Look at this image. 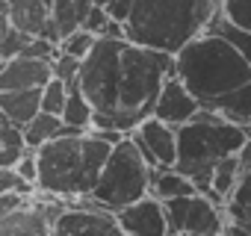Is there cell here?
<instances>
[{
	"instance_id": "1",
	"label": "cell",
	"mask_w": 251,
	"mask_h": 236,
	"mask_svg": "<svg viewBox=\"0 0 251 236\" xmlns=\"http://www.w3.org/2000/svg\"><path fill=\"white\" fill-rule=\"evenodd\" d=\"M112 142L100 139L95 130L68 133L36 148L39 157V189L50 198L74 201L92 195L98 177L112 154Z\"/></svg>"
},
{
	"instance_id": "2",
	"label": "cell",
	"mask_w": 251,
	"mask_h": 236,
	"mask_svg": "<svg viewBox=\"0 0 251 236\" xmlns=\"http://www.w3.org/2000/svg\"><path fill=\"white\" fill-rule=\"evenodd\" d=\"M172 74H177L175 53L124 39L121 59H118V80H115V106H112L115 127L124 133H133L148 115H154L163 83Z\"/></svg>"
},
{
	"instance_id": "3",
	"label": "cell",
	"mask_w": 251,
	"mask_h": 236,
	"mask_svg": "<svg viewBox=\"0 0 251 236\" xmlns=\"http://www.w3.org/2000/svg\"><path fill=\"white\" fill-rule=\"evenodd\" d=\"M175 62L177 77L192 89V94L201 97V103H210L213 97L227 94L251 80V62L227 36L216 30H204L201 36L186 42L175 53Z\"/></svg>"
},
{
	"instance_id": "4",
	"label": "cell",
	"mask_w": 251,
	"mask_h": 236,
	"mask_svg": "<svg viewBox=\"0 0 251 236\" xmlns=\"http://www.w3.org/2000/svg\"><path fill=\"white\" fill-rule=\"evenodd\" d=\"M219 9L222 0H136L127 18V39L177 53L210 27Z\"/></svg>"
},
{
	"instance_id": "5",
	"label": "cell",
	"mask_w": 251,
	"mask_h": 236,
	"mask_svg": "<svg viewBox=\"0 0 251 236\" xmlns=\"http://www.w3.org/2000/svg\"><path fill=\"white\" fill-rule=\"evenodd\" d=\"M248 142V130L210 106H201V112L192 121L177 127V165L183 174H189L198 183V192L210 189L213 168L222 157L239 154Z\"/></svg>"
},
{
	"instance_id": "6",
	"label": "cell",
	"mask_w": 251,
	"mask_h": 236,
	"mask_svg": "<svg viewBox=\"0 0 251 236\" xmlns=\"http://www.w3.org/2000/svg\"><path fill=\"white\" fill-rule=\"evenodd\" d=\"M151 183H154V165L145 163L133 136H127L112 148V154L98 177V186L92 189L89 198L98 207L118 212L121 207L151 195Z\"/></svg>"
},
{
	"instance_id": "7",
	"label": "cell",
	"mask_w": 251,
	"mask_h": 236,
	"mask_svg": "<svg viewBox=\"0 0 251 236\" xmlns=\"http://www.w3.org/2000/svg\"><path fill=\"white\" fill-rule=\"evenodd\" d=\"M169 233H189V236H213L227 227V212L204 192L183 195L166 201Z\"/></svg>"
},
{
	"instance_id": "8",
	"label": "cell",
	"mask_w": 251,
	"mask_h": 236,
	"mask_svg": "<svg viewBox=\"0 0 251 236\" xmlns=\"http://www.w3.org/2000/svg\"><path fill=\"white\" fill-rule=\"evenodd\" d=\"M80 204H65L53 218V236H77V233H121L118 215L106 207H98L89 195L74 198Z\"/></svg>"
},
{
	"instance_id": "9",
	"label": "cell",
	"mask_w": 251,
	"mask_h": 236,
	"mask_svg": "<svg viewBox=\"0 0 251 236\" xmlns=\"http://www.w3.org/2000/svg\"><path fill=\"white\" fill-rule=\"evenodd\" d=\"M121 233L127 236H166L169 233V215H166V201L157 195H145L127 207H121L118 212Z\"/></svg>"
},
{
	"instance_id": "10",
	"label": "cell",
	"mask_w": 251,
	"mask_h": 236,
	"mask_svg": "<svg viewBox=\"0 0 251 236\" xmlns=\"http://www.w3.org/2000/svg\"><path fill=\"white\" fill-rule=\"evenodd\" d=\"M201 106H204L201 97L192 94V89H189L177 74H172V77L163 83V92H160V97H157L154 115L163 118V121H169V124H175V127H180V124L192 121V118L201 112Z\"/></svg>"
},
{
	"instance_id": "11",
	"label": "cell",
	"mask_w": 251,
	"mask_h": 236,
	"mask_svg": "<svg viewBox=\"0 0 251 236\" xmlns=\"http://www.w3.org/2000/svg\"><path fill=\"white\" fill-rule=\"evenodd\" d=\"M62 207L48 204H24L21 210L0 215V236H48L53 233V218Z\"/></svg>"
},
{
	"instance_id": "12",
	"label": "cell",
	"mask_w": 251,
	"mask_h": 236,
	"mask_svg": "<svg viewBox=\"0 0 251 236\" xmlns=\"http://www.w3.org/2000/svg\"><path fill=\"white\" fill-rule=\"evenodd\" d=\"M53 77V59H36V56H12L3 59L0 68V89H42Z\"/></svg>"
},
{
	"instance_id": "13",
	"label": "cell",
	"mask_w": 251,
	"mask_h": 236,
	"mask_svg": "<svg viewBox=\"0 0 251 236\" xmlns=\"http://www.w3.org/2000/svg\"><path fill=\"white\" fill-rule=\"evenodd\" d=\"M133 133H139L151 145V151L160 160V168H175L177 165V127L175 124L163 121L157 115H148Z\"/></svg>"
},
{
	"instance_id": "14",
	"label": "cell",
	"mask_w": 251,
	"mask_h": 236,
	"mask_svg": "<svg viewBox=\"0 0 251 236\" xmlns=\"http://www.w3.org/2000/svg\"><path fill=\"white\" fill-rule=\"evenodd\" d=\"M42 89H0V112L21 127L30 124L42 112Z\"/></svg>"
},
{
	"instance_id": "15",
	"label": "cell",
	"mask_w": 251,
	"mask_h": 236,
	"mask_svg": "<svg viewBox=\"0 0 251 236\" xmlns=\"http://www.w3.org/2000/svg\"><path fill=\"white\" fill-rule=\"evenodd\" d=\"M68 133H89V130L68 127L62 115H56V112H45V109L33 118L30 124H24V136H27L30 151L42 148L45 142H50V139H56V136H68Z\"/></svg>"
},
{
	"instance_id": "16",
	"label": "cell",
	"mask_w": 251,
	"mask_h": 236,
	"mask_svg": "<svg viewBox=\"0 0 251 236\" xmlns=\"http://www.w3.org/2000/svg\"><path fill=\"white\" fill-rule=\"evenodd\" d=\"M204 106L222 112L227 121H236V124H242V127H251V80L242 83V86H236V89L227 92V94L213 97V100L204 103Z\"/></svg>"
},
{
	"instance_id": "17",
	"label": "cell",
	"mask_w": 251,
	"mask_h": 236,
	"mask_svg": "<svg viewBox=\"0 0 251 236\" xmlns=\"http://www.w3.org/2000/svg\"><path fill=\"white\" fill-rule=\"evenodd\" d=\"M27 151H30V145H27L24 127L3 115L0 118V168H15Z\"/></svg>"
},
{
	"instance_id": "18",
	"label": "cell",
	"mask_w": 251,
	"mask_h": 236,
	"mask_svg": "<svg viewBox=\"0 0 251 236\" xmlns=\"http://www.w3.org/2000/svg\"><path fill=\"white\" fill-rule=\"evenodd\" d=\"M195 192H198V183L189 174H183L180 168H154L151 195H157L160 201H172V198H183Z\"/></svg>"
},
{
	"instance_id": "19",
	"label": "cell",
	"mask_w": 251,
	"mask_h": 236,
	"mask_svg": "<svg viewBox=\"0 0 251 236\" xmlns=\"http://www.w3.org/2000/svg\"><path fill=\"white\" fill-rule=\"evenodd\" d=\"M62 118L68 127H77V130H92V118H95V103L86 97L83 86L80 83H71V92H68V103L62 109Z\"/></svg>"
},
{
	"instance_id": "20",
	"label": "cell",
	"mask_w": 251,
	"mask_h": 236,
	"mask_svg": "<svg viewBox=\"0 0 251 236\" xmlns=\"http://www.w3.org/2000/svg\"><path fill=\"white\" fill-rule=\"evenodd\" d=\"M239 177H242V163H239V154H230V157H222L219 163H216V168H213V189L227 201L230 195H233V189H236V183H239Z\"/></svg>"
},
{
	"instance_id": "21",
	"label": "cell",
	"mask_w": 251,
	"mask_h": 236,
	"mask_svg": "<svg viewBox=\"0 0 251 236\" xmlns=\"http://www.w3.org/2000/svg\"><path fill=\"white\" fill-rule=\"evenodd\" d=\"M227 218L236 221V224H251V171H242L233 195L227 198V207H225Z\"/></svg>"
},
{
	"instance_id": "22",
	"label": "cell",
	"mask_w": 251,
	"mask_h": 236,
	"mask_svg": "<svg viewBox=\"0 0 251 236\" xmlns=\"http://www.w3.org/2000/svg\"><path fill=\"white\" fill-rule=\"evenodd\" d=\"M207 30H216V33L227 36V39L239 47V53L251 62V30H242V27H236L233 21H227V18L222 15V9L213 15V21H210V27H207Z\"/></svg>"
},
{
	"instance_id": "23",
	"label": "cell",
	"mask_w": 251,
	"mask_h": 236,
	"mask_svg": "<svg viewBox=\"0 0 251 236\" xmlns=\"http://www.w3.org/2000/svg\"><path fill=\"white\" fill-rule=\"evenodd\" d=\"M50 15H53V21H56V27H59L62 39H65V36H71L74 30H80V27H83L80 9H77V0H53Z\"/></svg>"
},
{
	"instance_id": "24",
	"label": "cell",
	"mask_w": 251,
	"mask_h": 236,
	"mask_svg": "<svg viewBox=\"0 0 251 236\" xmlns=\"http://www.w3.org/2000/svg\"><path fill=\"white\" fill-rule=\"evenodd\" d=\"M68 92H71V83L59 80V77H50L42 89V109L45 112H56L62 115L65 103H68Z\"/></svg>"
},
{
	"instance_id": "25",
	"label": "cell",
	"mask_w": 251,
	"mask_h": 236,
	"mask_svg": "<svg viewBox=\"0 0 251 236\" xmlns=\"http://www.w3.org/2000/svg\"><path fill=\"white\" fill-rule=\"evenodd\" d=\"M30 39H33V36L21 33V30H18V27H15V24H12L9 18H3V39H0V56H3V59L21 56Z\"/></svg>"
},
{
	"instance_id": "26",
	"label": "cell",
	"mask_w": 251,
	"mask_h": 236,
	"mask_svg": "<svg viewBox=\"0 0 251 236\" xmlns=\"http://www.w3.org/2000/svg\"><path fill=\"white\" fill-rule=\"evenodd\" d=\"M95 42H98V33H92V30L80 27V30H74L71 36H65V39H62L59 50H65V53H71V56H77V59H86V56L92 53Z\"/></svg>"
},
{
	"instance_id": "27",
	"label": "cell",
	"mask_w": 251,
	"mask_h": 236,
	"mask_svg": "<svg viewBox=\"0 0 251 236\" xmlns=\"http://www.w3.org/2000/svg\"><path fill=\"white\" fill-rule=\"evenodd\" d=\"M80 71H83V59H77V56H71L65 50H59L53 56V77H59L65 83H77L80 80Z\"/></svg>"
},
{
	"instance_id": "28",
	"label": "cell",
	"mask_w": 251,
	"mask_h": 236,
	"mask_svg": "<svg viewBox=\"0 0 251 236\" xmlns=\"http://www.w3.org/2000/svg\"><path fill=\"white\" fill-rule=\"evenodd\" d=\"M222 15L242 30H251V0H222Z\"/></svg>"
},
{
	"instance_id": "29",
	"label": "cell",
	"mask_w": 251,
	"mask_h": 236,
	"mask_svg": "<svg viewBox=\"0 0 251 236\" xmlns=\"http://www.w3.org/2000/svg\"><path fill=\"white\" fill-rule=\"evenodd\" d=\"M39 183H30L27 177H21L18 168H0V192H21V195H33Z\"/></svg>"
},
{
	"instance_id": "30",
	"label": "cell",
	"mask_w": 251,
	"mask_h": 236,
	"mask_svg": "<svg viewBox=\"0 0 251 236\" xmlns=\"http://www.w3.org/2000/svg\"><path fill=\"white\" fill-rule=\"evenodd\" d=\"M109 21H112L109 9H106V6H100V3H95V6H92V12L86 15L83 27H86V30H92V33H98V36H103V30H106V24H109Z\"/></svg>"
},
{
	"instance_id": "31",
	"label": "cell",
	"mask_w": 251,
	"mask_h": 236,
	"mask_svg": "<svg viewBox=\"0 0 251 236\" xmlns=\"http://www.w3.org/2000/svg\"><path fill=\"white\" fill-rule=\"evenodd\" d=\"M30 195H21V192H0V215H9L15 210H21L27 204Z\"/></svg>"
},
{
	"instance_id": "32",
	"label": "cell",
	"mask_w": 251,
	"mask_h": 236,
	"mask_svg": "<svg viewBox=\"0 0 251 236\" xmlns=\"http://www.w3.org/2000/svg\"><path fill=\"white\" fill-rule=\"evenodd\" d=\"M15 168H18L21 177H27L30 183H39V157H36V151H27L24 160H21Z\"/></svg>"
},
{
	"instance_id": "33",
	"label": "cell",
	"mask_w": 251,
	"mask_h": 236,
	"mask_svg": "<svg viewBox=\"0 0 251 236\" xmlns=\"http://www.w3.org/2000/svg\"><path fill=\"white\" fill-rule=\"evenodd\" d=\"M239 163H242V171H251V136H248V142L239 151Z\"/></svg>"
},
{
	"instance_id": "34",
	"label": "cell",
	"mask_w": 251,
	"mask_h": 236,
	"mask_svg": "<svg viewBox=\"0 0 251 236\" xmlns=\"http://www.w3.org/2000/svg\"><path fill=\"white\" fill-rule=\"evenodd\" d=\"M95 3H100V6H109V3H112V0H95Z\"/></svg>"
},
{
	"instance_id": "35",
	"label": "cell",
	"mask_w": 251,
	"mask_h": 236,
	"mask_svg": "<svg viewBox=\"0 0 251 236\" xmlns=\"http://www.w3.org/2000/svg\"><path fill=\"white\" fill-rule=\"evenodd\" d=\"M245 130H248V136H251V127H245Z\"/></svg>"
}]
</instances>
